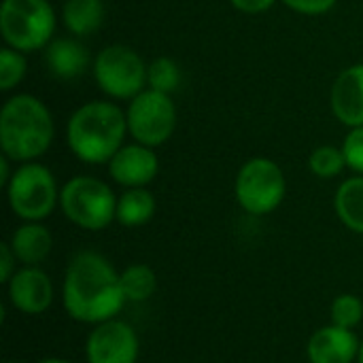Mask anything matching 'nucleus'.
Returning <instances> with one entry per match:
<instances>
[{"mask_svg": "<svg viewBox=\"0 0 363 363\" xmlns=\"http://www.w3.org/2000/svg\"><path fill=\"white\" fill-rule=\"evenodd\" d=\"M49 106L32 94H15L0 108V151L15 164L36 162L53 143Z\"/></svg>", "mask_w": 363, "mask_h": 363, "instance_id": "3", "label": "nucleus"}, {"mask_svg": "<svg viewBox=\"0 0 363 363\" xmlns=\"http://www.w3.org/2000/svg\"><path fill=\"white\" fill-rule=\"evenodd\" d=\"M145 60L128 45H106L91 62V74L98 89L111 100L130 102L147 89Z\"/></svg>", "mask_w": 363, "mask_h": 363, "instance_id": "8", "label": "nucleus"}, {"mask_svg": "<svg viewBox=\"0 0 363 363\" xmlns=\"http://www.w3.org/2000/svg\"><path fill=\"white\" fill-rule=\"evenodd\" d=\"M334 211L345 228L363 234V174L345 179L334 194Z\"/></svg>", "mask_w": 363, "mask_h": 363, "instance_id": "18", "label": "nucleus"}, {"mask_svg": "<svg viewBox=\"0 0 363 363\" xmlns=\"http://www.w3.org/2000/svg\"><path fill=\"white\" fill-rule=\"evenodd\" d=\"M4 189L9 208L21 221H45L60 206L62 187L40 162L19 164Z\"/></svg>", "mask_w": 363, "mask_h": 363, "instance_id": "6", "label": "nucleus"}, {"mask_svg": "<svg viewBox=\"0 0 363 363\" xmlns=\"http://www.w3.org/2000/svg\"><path fill=\"white\" fill-rule=\"evenodd\" d=\"M181 85V68L172 57L160 55L149 62L147 68V87L172 96Z\"/></svg>", "mask_w": 363, "mask_h": 363, "instance_id": "22", "label": "nucleus"}, {"mask_svg": "<svg viewBox=\"0 0 363 363\" xmlns=\"http://www.w3.org/2000/svg\"><path fill=\"white\" fill-rule=\"evenodd\" d=\"M36 363H70L68 359H62V357H45V359H40V362Z\"/></svg>", "mask_w": 363, "mask_h": 363, "instance_id": "30", "label": "nucleus"}, {"mask_svg": "<svg viewBox=\"0 0 363 363\" xmlns=\"http://www.w3.org/2000/svg\"><path fill=\"white\" fill-rule=\"evenodd\" d=\"M308 168L319 179H336L347 170V157L342 147L321 145L308 155Z\"/></svg>", "mask_w": 363, "mask_h": 363, "instance_id": "21", "label": "nucleus"}, {"mask_svg": "<svg viewBox=\"0 0 363 363\" xmlns=\"http://www.w3.org/2000/svg\"><path fill=\"white\" fill-rule=\"evenodd\" d=\"M57 15L49 0H2L0 34L6 47L21 53L45 49L55 34Z\"/></svg>", "mask_w": 363, "mask_h": 363, "instance_id": "5", "label": "nucleus"}, {"mask_svg": "<svg viewBox=\"0 0 363 363\" xmlns=\"http://www.w3.org/2000/svg\"><path fill=\"white\" fill-rule=\"evenodd\" d=\"M121 289L128 302H147L157 289V274L147 264H130L121 272Z\"/></svg>", "mask_w": 363, "mask_h": 363, "instance_id": "20", "label": "nucleus"}, {"mask_svg": "<svg viewBox=\"0 0 363 363\" xmlns=\"http://www.w3.org/2000/svg\"><path fill=\"white\" fill-rule=\"evenodd\" d=\"M64 28L77 36H89L98 32L104 23V2L102 0H66L62 6Z\"/></svg>", "mask_w": 363, "mask_h": 363, "instance_id": "17", "label": "nucleus"}, {"mask_svg": "<svg viewBox=\"0 0 363 363\" xmlns=\"http://www.w3.org/2000/svg\"><path fill=\"white\" fill-rule=\"evenodd\" d=\"M128 134L134 143L157 149L168 143L177 130L179 113L168 94L145 89L128 102L125 108Z\"/></svg>", "mask_w": 363, "mask_h": 363, "instance_id": "9", "label": "nucleus"}, {"mask_svg": "<svg viewBox=\"0 0 363 363\" xmlns=\"http://www.w3.org/2000/svg\"><path fill=\"white\" fill-rule=\"evenodd\" d=\"M108 177L115 185L130 189V187H147L155 181L160 172V157L155 149L145 147L140 143L123 145L113 160L106 164Z\"/></svg>", "mask_w": 363, "mask_h": 363, "instance_id": "12", "label": "nucleus"}, {"mask_svg": "<svg viewBox=\"0 0 363 363\" xmlns=\"http://www.w3.org/2000/svg\"><path fill=\"white\" fill-rule=\"evenodd\" d=\"M330 319L334 325L355 330L363 321V302L355 294H340L330 306Z\"/></svg>", "mask_w": 363, "mask_h": 363, "instance_id": "24", "label": "nucleus"}, {"mask_svg": "<svg viewBox=\"0 0 363 363\" xmlns=\"http://www.w3.org/2000/svg\"><path fill=\"white\" fill-rule=\"evenodd\" d=\"M357 363H363V342H362V347H359V355H357Z\"/></svg>", "mask_w": 363, "mask_h": 363, "instance_id": "31", "label": "nucleus"}, {"mask_svg": "<svg viewBox=\"0 0 363 363\" xmlns=\"http://www.w3.org/2000/svg\"><path fill=\"white\" fill-rule=\"evenodd\" d=\"M28 62L26 53L13 49V47H2L0 49V91H13L26 77Z\"/></svg>", "mask_w": 363, "mask_h": 363, "instance_id": "23", "label": "nucleus"}, {"mask_svg": "<svg viewBox=\"0 0 363 363\" xmlns=\"http://www.w3.org/2000/svg\"><path fill=\"white\" fill-rule=\"evenodd\" d=\"M11 164H13V160H9L4 153H0V185L2 187L9 185V181H11L13 172H15V170H11Z\"/></svg>", "mask_w": 363, "mask_h": 363, "instance_id": "29", "label": "nucleus"}, {"mask_svg": "<svg viewBox=\"0 0 363 363\" xmlns=\"http://www.w3.org/2000/svg\"><path fill=\"white\" fill-rule=\"evenodd\" d=\"M157 202L153 191L147 187H130L117 198V217L115 221L123 228H140L149 223L155 215Z\"/></svg>", "mask_w": 363, "mask_h": 363, "instance_id": "19", "label": "nucleus"}, {"mask_svg": "<svg viewBox=\"0 0 363 363\" xmlns=\"http://www.w3.org/2000/svg\"><path fill=\"white\" fill-rule=\"evenodd\" d=\"M138 355L140 340L136 330L117 317L94 325L85 340L87 363H136Z\"/></svg>", "mask_w": 363, "mask_h": 363, "instance_id": "10", "label": "nucleus"}, {"mask_svg": "<svg viewBox=\"0 0 363 363\" xmlns=\"http://www.w3.org/2000/svg\"><path fill=\"white\" fill-rule=\"evenodd\" d=\"M342 151L347 157V168L355 174H363V125L349 130L342 143Z\"/></svg>", "mask_w": 363, "mask_h": 363, "instance_id": "25", "label": "nucleus"}, {"mask_svg": "<svg viewBox=\"0 0 363 363\" xmlns=\"http://www.w3.org/2000/svg\"><path fill=\"white\" fill-rule=\"evenodd\" d=\"M6 298L21 315H43L53 304L51 277L38 266H21L6 283Z\"/></svg>", "mask_w": 363, "mask_h": 363, "instance_id": "11", "label": "nucleus"}, {"mask_svg": "<svg viewBox=\"0 0 363 363\" xmlns=\"http://www.w3.org/2000/svg\"><path fill=\"white\" fill-rule=\"evenodd\" d=\"M128 134L125 111L113 100H89L81 104L66 123L70 153L89 166L108 164L123 147Z\"/></svg>", "mask_w": 363, "mask_h": 363, "instance_id": "2", "label": "nucleus"}, {"mask_svg": "<svg viewBox=\"0 0 363 363\" xmlns=\"http://www.w3.org/2000/svg\"><path fill=\"white\" fill-rule=\"evenodd\" d=\"M330 106L334 117L349 130L363 125V62L347 66L336 77L330 91Z\"/></svg>", "mask_w": 363, "mask_h": 363, "instance_id": "13", "label": "nucleus"}, {"mask_svg": "<svg viewBox=\"0 0 363 363\" xmlns=\"http://www.w3.org/2000/svg\"><path fill=\"white\" fill-rule=\"evenodd\" d=\"M4 363H17V362H4Z\"/></svg>", "mask_w": 363, "mask_h": 363, "instance_id": "32", "label": "nucleus"}, {"mask_svg": "<svg viewBox=\"0 0 363 363\" xmlns=\"http://www.w3.org/2000/svg\"><path fill=\"white\" fill-rule=\"evenodd\" d=\"M117 194L98 177L79 174L60 189V211L64 217L87 232L106 230L117 217Z\"/></svg>", "mask_w": 363, "mask_h": 363, "instance_id": "4", "label": "nucleus"}, {"mask_svg": "<svg viewBox=\"0 0 363 363\" xmlns=\"http://www.w3.org/2000/svg\"><path fill=\"white\" fill-rule=\"evenodd\" d=\"M281 2L300 15L315 17V15H323V13L332 11L338 0H281Z\"/></svg>", "mask_w": 363, "mask_h": 363, "instance_id": "26", "label": "nucleus"}, {"mask_svg": "<svg viewBox=\"0 0 363 363\" xmlns=\"http://www.w3.org/2000/svg\"><path fill=\"white\" fill-rule=\"evenodd\" d=\"M277 0H230V4L247 15H257V13H266L268 9H272Z\"/></svg>", "mask_w": 363, "mask_h": 363, "instance_id": "28", "label": "nucleus"}, {"mask_svg": "<svg viewBox=\"0 0 363 363\" xmlns=\"http://www.w3.org/2000/svg\"><path fill=\"white\" fill-rule=\"evenodd\" d=\"M47 70L62 81H72L81 77L89 66V51L77 36L53 38L45 49Z\"/></svg>", "mask_w": 363, "mask_h": 363, "instance_id": "15", "label": "nucleus"}, {"mask_svg": "<svg viewBox=\"0 0 363 363\" xmlns=\"http://www.w3.org/2000/svg\"><path fill=\"white\" fill-rule=\"evenodd\" d=\"M121 274L96 251H79L66 266L62 306L70 319L98 325L115 319L125 304Z\"/></svg>", "mask_w": 363, "mask_h": 363, "instance_id": "1", "label": "nucleus"}, {"mask_svg": "<svg viewBox=\"0 0 363 363\" xmlns=\"http://www.w3.org/2000/svg\"><path fill=\"white\" fill-rule=\"evenodd\" d=\"M9 245L21 266H38L51 255L53 236L43 221H23L11 234Z\"/></svg>", "mask_w": 363, "mask_h": 363, "instance_id": "16", "label": "nucleus"}, {"mask_svg": "<svg viewBox=\"0 0 363 363\" xmlns=\"http://www.w3.org/2000/svg\"><path fill=\"white\" fill-rule=\"evenodd\" d=\"M234 196L238 206L253 217L274 213L287 196V179L283 168L270 157L247 160L236 174Z\"/></svg>", "mask_w": 363, "mask_h": 363, "instance_id": "7", "label": "nucleus"}, {"mask_svg": "<svg viewBox=\"0 0 363 363\" xmlns=\"http://www.w3.org/2000/svg\"><path fill=\"white\" fill-rule=\"evenodd\" d=\"M359 347L362 342L353 330L330 323L311 336L306 357L311 363H355Z\"/></svg>", "mask_w": 363, "mask_h": 363, "instance_id": "14", "label": "nucleus"}, {"mask_svg": "<svg viewBox=\"0 0 363 363\" xmlns=\"http://www.w3.org/2000/svg\"><path fill=\"white\" fill-rule=\"evenodd\" d=\"M17 257L11 249L9 242H2L0 245V283H9L13 279V274L17 272Z\"/></svg>", "mask_w": 363, "mask_h": 363, "instance_id": "27", "label": "nucleus"}]
</instances>
